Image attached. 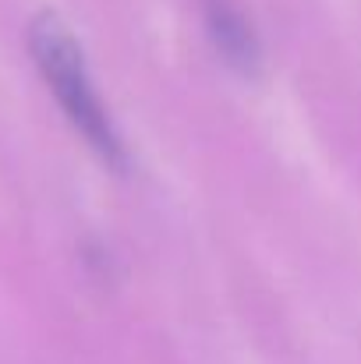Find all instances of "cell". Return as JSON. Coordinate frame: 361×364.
Wrapping results in <instances>:
<instances>
[{
  "label": "cell",
  "instance_id": "obj_1",
  "mask_svg": "<svg viewBox=\"0 0 361 364\" xmlns=\"http://www.w3.org/2000/svg\"><path fill=\"white\" fill-rule=\"evenodd\" d=\"M28 53H32L43 82L57 96L61 110L68 114V121L78 127V134L103 156V163L124 166V141H120L110 114L100 103V92L93 89V78H89V68H85V53H82L78 39L71 36V28L57 14L32 18V25H28Z\"/></svg>",
  "mask_w": 361,
  "mask_h": 364
},
{
  "label": "cell",
  "instance_id": "obj_2",
  "mask_svg": "<svg viewBox=\"0 0 361 364\" xmlns=\"http://www.w3.org/2000/svg\"><path fill=\"white\" fill-rule=\"evenodd\" d=\"M206 25H209V36H213L220 57L231 68H238L241 75L258 71V39H255L251 25L244 21V14H238L227 0H209L206 4Z\"/></svg>",
  "mask_w": 361,
  "mask_h": 364
}]
</instances>
